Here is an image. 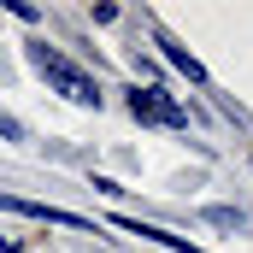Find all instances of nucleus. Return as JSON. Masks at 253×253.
<instances>
[{
  "label": "nucleus",
  "instance_id": "obj_3",
  "mask_svg": "<svg viewBox=\"0 0 253 253\" xmlns=\"http://www.w3.org/2000/svg\"><path fill=\"white\" fill-rule=\"evenodd\" d=\"M159 47H165V59L177 65V71H183V77H189V83H206V71H200V59H194L189 47H177V42H171V36H159Z\"/></svg>",
  "mask_w": 253,
  "mask_h": 253
},
{
  "label": "nucleus",
  "instance_id": "obj_4",
  "mask_svg": "<svg viewBox=\"0 0 253 253\" xmlns=\"http://www.w3.org/2000/svg\"><path fill=\"white\" fill-rule=\"evenodd\" d=\"M206 218H212V224H242V212H236V206H212Z\"/></svg>",
  "mask_w": 253,
  "mask_h": 253
},
{
  "label": "nucleus",
  "instance_id": "obj_1",
  "mask_svg": "<svg viewBox=\"0 0 253 253\" xmlns=\"http://www.w3.org/2000/svg\"><path fill=\"white\" fill-rule=\"evenodd\" d=\"M30 65H36V71H42V77L59 88L65 100H77V106H100V88H94V77H88V71H77L65 53H53L47 42H36V47H30Z\"/></svg>",
  "mask_w": 253,
  "mask_h": 253
},
{
  "label": "nucleus",
  "instance_id": "obj_2",
  "mask_svg": "<svg viewBox=\"0 0 253 253\" xmlns=\"http://www.w3.org/2000/svg\"><path fill=\"white\" fill-rule=\"evenodd\" d=\"M129 112H135L141 124H171V129L189 124V112H183L165 88H135V94H129Z\"/></svg>",
  "mask_w": 253,
  "mask_h": 253
}]
</instances>
